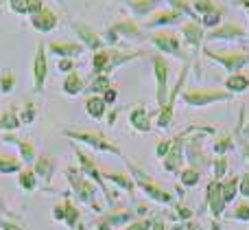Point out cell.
Listing matches in <instances>:
<instances>
[{
	"label": "cell",
	"instance_id": "51",
	"mask_svg": "<svg viewBox=\"0 0 249 230\" xmlns=\"http://www.w3.org/2000/svg\"><path fill=\"white\" fill-rule=\"evenodd\" d=\"M236 4H241V7L249 9V0H236Z\"/></svg>",
	"mask_w": 249,
	"mask_h": 230
},
{
	"label": "cell",
	"instance_id": "48",
	"mask_svg": "<svg viewBox=\"0 0 249 230\" xmlns=\"http://www.w3.org/2000/svg\"><path fill=\"white\" fill-rule=\"evenodd\" d=\"M116 96H118V92L114 90V88H109V90L103 92V101H105V103H114V101H116Z\"/></svg>",
	"mask_w": 249,
	"mask_h": 230
},
{
	"label": "cell",
	"instance_id": "3",
	"mask_svg": "<svg viewBox=\"0 0 249 230\" xmlns=\"http://www.w3.org/2000/svg\"><path fill=\"white\" fill-rule=\"evenodd\" d=\"M232 92L228 90H188L184 92V103L193 105V108H201V105H210L216 101H230L232 99Z\"/></svg>",
	"mask_w": 249,
	"mask_h": 230
},
{
	"label": "cell",
	"instance_id": "16",
	"mask_svg": "<svg viewBox=\"0 0 249 230\" xmlns=\"http://www.w3.org/2000/svg\"><path fill=\"white\" fill-rule=\"evenodd\" d=\"M223 184L219 182V180H214V182L208 187V204H210V211L214 217H221V213H223L225 209V200H223Z\"/></svg>",
	"mask_w": 249,
	"mask_h": 230
},
{
	"label": "cell",
	"instance_id": "47",
	"mask_svg": "<svg viewBox=\"0 0 249 230\" xmlns=\"http://www.w3.org/2000/svg\"><path fill=\"white\" fill-rule=\"evenodd\" d=\"M238 189H241V193H243V195L249 197V173L243 175V180H241V182H238Z\"/></svg>",
	"mask_w": 249,
	"mask_h": 230
},
{
	"label": "cell",
	"instance_id": "1",
	"mask_svg": "<svg viewBox=\"0 0 249 230\" xmlns=\"http://www.w3.org/2000/svg\"><path fill=\"white\" fill-rule=\"evenodd\" d=\"M210 59H214L216 64H221L230 75L234 73H241L245 66H249V53H214L210 48H203Z\"/></svg>",
	"mask_w": 249,
	"mask_h": 230
},
{
	"label": "cell",
	"instance_id": "44",
	"mask_svg": "<svg viewBox=\"0 0 249 230\" xmlns=\"http://www.w3.org/2000/svg\"><path fill=\"white\" fill-rule=\"evenodd\" d=\"M230 147H232V138H230V136H228V138H223V140H219V143L214 145L216 153H225Z\"/></svg>",
	"mask_w": 249,
	"mask_h": 230
},
{
	"label": "cell",
	"instance_id": "8",
	"mask_svg": "<svg viewBox=\"0 0 249 230\" xmlns=\"http://www.w3.org/2000/svg\"><path fill=\"white\" fill-rule=\"evenodd\" d=\"M66 173H68V180H70V184H72V189H74V195H77L81 202H86V204H90L92 209H99V206L94 204L96 189L92 187V184L88 182V180L83 178V175L79 173L77 169H68V171H66Z\"/></svg>",
	"mask_w": 249,
	"mask_h": 230
},
{
	"label": "cell",
	"instance_id": "12",
	"mask_svg": "<svg viewBox=\"0 0 249 230\" xmlns=\"http://www.w3.org/2000/svg\"><path fill=\"white\" fill-rule=\"evenodd\" d=\"M33 77H35V92H42L44 90V81L48 77V59H46V48L44 44H37V53H35V59H33Z\"/></svg>",
	"mask_w": 249,
	"mask_h": 230
},
{
	"label": "cell",
	"instance_id": "28",
	"mask_svg": "<svg viewBox=\"0 0 249 230\" xmlns=\"http://www.w3.org/2000/svg\"><path fill=\"white\" fill-rule=\"evenodd\" d=\"M20 127V116H18V112H16V108H9L7 112L0 116V130H4V132H9V130H18Z\"/></svg>",
	"mask_w": 249,
	"mask_h": 230
},
{
	"label": "cell",
	"instance_id": "23",
	"mask_svg": "<svg viewBox=\"0 0 249 230\" xmlns=\"http://www.w3.org/2000/svg\"><path fill=\"white\" fill-rule=\"evenodd\" d=\"M124 2H127V7L131 9L138 18H144L158 7L160 0H124Z\"/></svg>",
	"mask_w": 249,
	"mask_h": 230
},
{
	"label": "cell",
	"instance_id": "2",
	"mask_svg": "<svg viewBox=\"0 0 249 230\" xmlns=\"http://www.w3.org/2000/svg\"><path fill=\"white\" fill-rule=\"evenodd\" d=\"M188 70H190V66H184V68H181V73H179V77H177V81H175V86L168 90L166 105L160 110V118H158V125L160 127H168V125H171V121H173V108H175V99L179 96L181 88H184L186 79H188Z\"/></svg>",
	"mask_w": 249,
	"mask_h": 230
},
{
	"label": "cell",
	"instance_id": "7",
	"mask_svg": "<svg viewBox=\"0 0 249 230\" xmlns=\"http://www.w3.org/2000/svg\"><path fill=\"white\" fill-rule=\"evenodd\" d=\"M66 136H70V138H74V140H81V143H86V145H90V147L99 149V152H109V153H116V156H121V149H118L114 143H109V140L105 138L103 134H92V132H72V130H68V132H66Z\"/></svg>",
	"mask_w": 249,
	"mask_h": 230
},
{
	"label": "cell",
	"instance_id": "32",
	"mask_svg": "<svg viewBox=\"0 0 249 230\" xmlns=\"http://www.w3.org/2000/svg\"><path fill=\"white\" fill-rule=\"evenodd\" d=\"M35 173L37 175H42L44 180H51V173H53V165H51V160H48V156H42L37 160V167H35Z\"/></svg>",
	"mask_w": 249,
	"mask_h": 230
},
{
	"label": "cell",
	"instance_id": "26",
	"mask_svg": "<svg viewBox=\"0 0 249 230\" xmlns=\"http://www.w3.org/2000/svg\"><path fill=\"white\" fill-rule=\"evenodd\" d=\"M2 140H4V143H13V145H18V147H20V153H22V160H24V162H33V158H35V149H33V145H31V143L16 138V136H4Z\"/></svg>",
	"mask_w": 249,
	"mask_h": 230
},
{
	"label": "cell",
	"instance_id": "34",
	"mask_svg": "<svg viewBox=\"0 0 249 230\" xmlns=\"http://www.w3.org/2000/svg\"><path fill=\"white\" fill-rule=\"evenodd\" d=\"M22 162L16 158H0V173H13V171H20Z\"/></svg>",
	"mask_w": 249,
	"mask_h": 230
},
{
	"label": "cell",
	"instance_id": "37",
	"mask_svg": "<svg viewBox=\"0 0 249 230\" xmlns=\"http://www.w3.org/2000/svg\"><path fill=\"white\" fill-rule=\"evenodd\" d=\"M20 184H22V189H26V191H33L35 189V171H22Z\"/></svg>",
	"mask_w": 249,
	"mask_h": 230
},
{
	"label": "cell",
	"instance_id": "31",
	"mask_svg": "<svg viewBox=\"0 0 249 230\" xmlns=\"http://www.w3.org/2000/svg\"><path fill=\"white\" fill-rule=\"evenodd\" d=\"M103 178L112 180L114 184H118V187L124 189V191H133V182H131V178H127V175H121V173H103Z\"/></svg>",
	"mask_w": 249,
	"mask_h": 230
},
{
	"label": "cell",
	"instance_id": "21",
	"mask_svg": "<svg viewBox=\"0 0 249 230\" xmlns=\"http://www.w3.org/2000/svg\"><path fill=\"white\" fill-rule=\"evenodd\" d=\"M55 219H64L70 228H77V222H79V211L74 209L70 202H64V206H57L55 209Z\"/></svg>",
	"mask_w": 249,
	"mask_h": 230
},
{
	"label": "cell",
	"instance_id": "54",
	"mask_svg": "<svg viewBox=\"0 0 249 230\" xmlns=\"http://www.w3.org/2000/svg\"><path fill=\"white\" fill-rule=\"evenodd\" d=\"M247 35H249V29H247Z\"/></svg>",
	"mask_w": 249,
	"mask_h": 230
},
{
	"label": "cell",
	"instance_id": "45",
	"mask_svg": "<svg viewBox=\"0 0 249 230\" xmlns=\"http://www.w3.org/2000/svg\"><path fill=\"white\" fill-rule=\"evenodd\" d=\"M234 217L236 219H243V222H247L249 219V204H241L236 209V213H234Z\"/></svg>",
	"mask_w": 249,
	"mask_h": 230
},
{
	"label": "cell",
	"instance_id": "36",
	"mask_svg": "<svg viewBox=\"0 0 249 230\" xmlns=\"http://www.w3.org/2000/svg\"><path fill=\"white\" fill-rule=\"evenodd\" d=\"M16 88V75L13 73H4L0 77V92H11Z\"/></svg>",
	"mask_w": 249,
	"mask_h": 230
},
{
	"label": "cell",
	"instance_id": "38",
	"mask_svg": "<svg viewBox=\"0 0 249 230\" xmlns=\"http://www.w3.org/2000/svg\"><path fill=\"white\" fill-rule=\"evenodd\" d=\"M181 182H184L186 187H195V184L199 182V171H197V169H186V171H181Z\"/></svg>",
	"mask_w": 249,
	"mask_h": 230
},
{
	"label": "cell",
	"instance_id": "11",
	"mask_svg": "<svg viewBox=\"0 0 249 230\" xmlns=\"http://www.w3.org/2000/svg\"><path fill=\"white\" fill-rule=\"evenodd\" d=\"M72 29H74V33L79 35V39H81V44L86 48H92L94 53L101 51V48H105V39L101 38L92 26H88L86 22H72Z\"/></svg>",
	"mask_w": 249,
	"mask_h": 230
},
{
	"label": "cell",
	"instance_id": "9",
	"mask_svg": "<svg viewBox=\"0 0 249 230\" xmlns=\"http://www.w3.org/2000/svg\"><path fill=\"white\" fill-rule=\"evenodd\" d=\"M149 39L153 42V46L158 48V51L168 53V55H173V57H179V59L184 57V53H181L179 38H177L175 33H166V31H160V33L149 35Z\"/></svg>",
	"mask_w": 249,
	"mask_h": 230
},
{
	"label": "cell",
	"instance_id": "4",
	"mask_svg": "<svg viewBox=\"0 0 249 230\" xmlns=\"http://www.w3.org/2000/svg\"><path fill=\"white\" fill-rule=\"evenodd\" d=\"M151 61H153L155 79H158V92H155V99H158L160 108H164V105H166V99H168V75H171V68H168V61L164 59L162 55H153Z\"/></svg>",
	"mask_w": 249,
	"mask_h": 230
},
{
	"label": "cell",
	"instance_id": "19",
	"mask_svg": "<svg viewBox=\"0 0 249 230\" xmlns=\"http://www.w3.org/2000/svg\"><path fill=\"white\" fill-rule=\"evenodd\" d=\"M31 24H33L37 31H42V33H48V31H53L57 26V16L51 11V9L44 7L39 13L31 16Z\"/></svg>",
	"mask_w": 249,
	"mask_h": 230
},
{
	"label": "cell",
	"instance_id": "13",
	"mask_svg": "<svg viewBox=\"0 0 249 230\" xmlns=\"http://www.w3.org/2000/svg\"><path fill=\"white\" fill-rule=\"evenodd\" d=\"M181 33H184V42L188 44L193 51H199V48H201V42L206 39L203 26L199 24V22H195V20L184 22V26H181Z\"/></svg>",
	"mask_w": 249,
	"mask_h": 230
},
{
	"label": "cell",
	"instance_id": "15",
	"mask_svg": "<svg viewBox=\"0 0 249 230\" xmlns=\"http://www.w3.org/2000/svg\"><path fill=\"white\" fill-rule=\"evenodd\" d=\"M184 22V13L177 9H166V11H158L151 20H146V29H155V26H166V24H179Z\"/></svg>",
	"mask_w": 249,
	"mask_h": 230
},
{
	"label": "cell",
	"instance_id": "46",
	"mask_svg": "<svg viewBox=\"0 0 249 230\" xmlns=\"http://www.w3.org/2000/svg\"><path fill=\"white\" fill-rule=\"evenodd\" d=\"M151 226H153V222H151V219H142V222L131 224V226H129V228H124V230H149Z\"/></svg>",
	"mask_w": 249,
	"mask_h": 230
},
{
	"label": "cell",
	"instance_id": "29",
	"mask_svg": "<svg viewBox=\"0 0 249 230\" xmlns=\"http://www.w3.org/2000/svg\"><path fill=\"white\" fill-rule=\"evenodd\" d=\"M193 9L195 13H197L199 18L206 16V13H214V11H225L223 7H219V4H214L212 0H195L193 2Z\"/></svg>",
	"mask_w": 249,
	"mask_h": 230
},
{
	"label": "cell",
	"instance_id": "39",
	"mask_svg": "<svg viewBox=\"0 0 249 230\" xmlns=\"http://www.w3.org/2000/svg\"><path fill=\"white\" fill-rule=\"evenodd\" d=\"M225 171H228V160H225L223 156H221V158H216V160H214V175H216V180H219V178H223V175H225Z\"/></svg>",
	"mask_w": 249,
	"mask_h": 230
},
{
	"label": "cell",
	"instance_id": "18",
	"mask_svg": "<svg viewBox=\"0 0 249 230\" xmlns=\"http://www.w3.org/2000/svg\"><path fill=\"white\" fill-rule=\"evenodd\" d=\"M86 51L83 44H74V42H51L48 44V53L57 57H77Z\"/></svg>",
	"mask_w": 249,
	"mask_h": 230
},
{
	"label": "cell",
	"instance_id": "52",
	"mask_svg": "<svg viewBox=\"0 0 249 230\" xmlns=\"http://www.w3.org/2000/svg\"><path fill=\"white\" fill-rule=\"evenodd\" d=\"M243 152H245V156L249 158V143H243Z\"/></svg>",
	"mask_w": 249,
	"mask_h": 230
},
{
	"label": "cell",
	"instance_id": "35",
	"mask_svg": "<svg viewBox=\"0 0 249 230\" xmlns=\"http://www.w3.org/2000/svg\"><path fill=\"white\" fill-rule=\"evenodd\" d=\"M236 189H238V178H232L230 182H225V184H223V189H221V191H223V200H225V204L234 200V195H236Z\"/></svg>",
	"mask_w": 249,
	"mask_h": 230
},
{
	"label": "cell",
	"instance_id": "6",
	"mask_svg": "<svg viewBox=\"0 0 249 230\" xmlns=\"http://www.w3.org/2000/svg\"><path fill=\"white\" fill-rule=\"evenodd\" d=\"M129 169H131V173H133V178H136L138 187H140L142 191H144L146 195L151 197V200H155V202H162V204H168V202H173L171 193H168V191H164V189H160L158 184H155L151 178H146V175L142 173V171L138 169V167L129 165Z\"/></svg>",
	"mask_w": 249,
	"mask_h": 230
},
{
	"label": "cell",
	"instance_id": "56",
	"mask_svg": "<svg viewBox=\"0 0 249 230\" xmlns=\"http://www.w3.org/2000/svg\"><path fill=\"white\" fill-rule=\"evenodd\" d=\"M160 2H162V0H160Z\"/></svg>",
	"mask_w": 249,
	"mask_h": 230
},
{
	"label": "cell",
	"instance_id": "50",
	"mask_svg": "<svg viewBox=\"0 0 249 230\" xmlns=\"http://www.w3.org/2000/svg\"><path fill=\"white\" fill-rule=\"evenodd\" d=\"M151 228H153V230H164V222H162V219H155Z\"/></svg>",
	"mask_w": 249,
	"mask_h": 230
},
{
	"label": "cell",
	"instance_id": "10",
	"mask_svg": "<svg viewBox=\"0 0 249 230\" xmlns=\"http://www.w3.org/2000/svg\"><path fill=\"white\" fill-rule=\"evenodd\" d=\"M129 38V39H142L144 35H142V31L138 29V24L133 20H121L116 22L114 26H109L107 33H105V39H107L109 44H116L118 38Z\"/></svg>",
	"mask_w": 249,
	"mask_h": 230
},
{
	"label": "cell",
	"instance_id": "55",
	"mask_svg": "<svg viewBox=\"0 0 249 230\" xmlns=\"http://www.w3.org/2000/svg\"><path fill=\"white\" fill-rule=\"evenodd\" d=\"M59 2H64V0H59Z\"/></svg>",
	"mask_w": 249,
	"mask_h": 230
},
{
	"label": "cell",
	"instance_id": "20",
	"mask_svg": "<svg viewBox=\"0 0 249 230\" xmlns=\"http://www.w3.org/2000/svg\"><path fill=\"white\" fill-rule=\"evenodd\" d=\"M129 123H131V127H136L138 132H151L149 112H146L142 105H138L136 110H131V114H129Z\"/></svg>",
	"mask_w": 249,
	"mask_h": 230
},
{
	"label": "cell",
	"instance_id": "27",
	"mask_svg": "<svg viewBox=\"0 0 249 230\" xmlns=\"http://www.w3.org/2000/svg\"><path fill=\"white\" fill-rule=\"evenodd\" d=\"M109 88H112L109 75H96V77L92 79V83L88 86V92H90V95H103V92L109 90Z\"/></svg>",
	"mask_w": 249,
	"mask_h": 230
},
{
	"label": "cell",
	"instance_id": "43",
	"mask_svg": "<svg viewBox=\"0 0 249 230\" xmlns=\"http://www.w3.org/2000/svg\"><path fill=\"white\" fill-rule=\"evenodd\" d=\"M9 7L16 13H26V0H9Z\"/></svg>",
	"mask_w": 249,
	"mask_h": 230
},
{
	"label": "cell",
	"instance_id": "30",
	"mask_svg": "<svg viewBox=\"0 0 249 230\" xmlns=\"http://www.w3.org/2000/svg\"><path fill=\"white\" fill-rule=\"evenodd\" d=\"M166 2H171V9H177V11H181L186 18H190V20L199 22V16L195 13L193 4H190L188 0H166Z\"/></svg>",
	"mask_w": 249,
	"mask_h": 230
},
{
	"label": "cell",
	"instance_id": "22",
	"mask_svg": "<svg viewBox=\"0 0 249 230\" xmlns=\"http://www.w3.org/2000/svg\"><path fill=\"white\" fill-rule=\"evenodd\" d=\"M225 88H228V92H232V95L245 92V90H249V77H245L243 73L230 75V77L225 79Z\"/></svg>",
	"mask_w": 249,
	"mask_h": 230
},
{
	"label": "cell",
	"instance_id": "40",
	"mask_svg": "<svg viewBox=\"0 0 249 230\" xmlns=\"http://www.w3.org/2000/svg\"><path fill=\"white\" fill-rule=\"evenodd\" d=\"M42 9H44L42 0H26V13H29V16H35V13H39Z\"/></svg>",
	"mask_w": 249,
	"mask_h": 230
},
{
	"label": "cell",
	"instance_id": "5",
	"mask_svg": "<svg viewBox=\"0 0 249 230\" xmlns=\"http://www.w3.org/2000/svg\"><path fill=\"white\" fill-rule=\"evenodd\" d=\"M197 127H188L186 132H181V134H177L175 138L171 140V147H168V153L164 156V169L166 171H173V173H177L181 167V158H184V140L186 136L190 134V132H195Z\"/></svg>",
	"mask_w": 249,
	"mask_h": 230
},
{
	"label": "cell",
	"instance_id": "42",
	"mask_svg": "<svg viewBox=\"0 0 249 230\" xmlns=\"http://www.w3.org/2000/svg\"><path fill=\"white\" fill-rule=\"evenodd\" d=\"M33 118H35V110H33V105H29V108H24V112L20 114V123H33Z\"/></svg>",
	"mask_w": 249,
	"mask_h": 230
},
{
	"label": "cell",
	"instance_id": "49",
	"mask_svg": "<svg viewBox=\"0 0 249 230\" xmlns=\"http://www.w3.org/2000/svg\"><path fill=\"white\" fill-rule=\"evenodd\" d=\"M168 147H171V140H162V143L158 145V156L164 158L168 153Z\"/></svg>",
	"mask_w": 249,
	"mask_h": 230
},
{
	"label": "cell",
	"instance_id": "14",
	"mask_svg": "<svg viewBox=\"0 0 249 230\" xmlns=\"http://www.w3.org/2000/svg\"><path fill=\"white\" fill-rule=\"evenodd\" d=\"M77 158H79V165H81V171H83V173H86V175H90V178L94 180V182H96V184H99V187H101V191H103L105 195H107V200L112 202L114 197L109 195L107 187H105V182H103V173H101V171L96 169V165H94V162H92L90 158H88V156H86V153H83V152H77Z\"/></svg>",
	"mask_w": 249,
	"mask_h": 230
},
{
	"label": "cell",
	"instance_id": "24",
	"mask_svg": "<svg viewBox=\"0 0 249 230\" xmlns=\"http://www.w3.org/2000/svg\"><path fill=\"white\" fill-rule=\"evenodd\" d=\"M105 101H103V96L101 95H90L86 99V110H88V114H90L92 118H101L105 114Z\"/></svg>",
	"mask_w": 249,
	"mask_h": 230
},
{
	"label": "cell",
	"instance_id": "33",
	"mask_svg": "<svg viewBox=\"0 0 249 230\" xmlns=\"http://www.w3.org/2000/svg\"><path fill=\"white\" fill-rule=\"evenodd\" d=\"M133 215L129 213V211H121V213H112L109 217H105L103 219V224H107V226H118V224H124V222H129Z\"/></svg>",
	"mask_w": 249,
	"mask_h": 230
},
{
	"label": "cell",
	"instance_id": "25",
	"mask_svg": "<svg viewBox=\"0 0 249 230\" xmlns=\"http://www.w3.org/2000/svg\"><path fill=\"white\" fill-rule=\"evenodd\" d=\"M61 88H64L66 95H79V92L86 90V86H83V79L79 77L77 70L68 73V77H66V81H64V86H61Z\"/></svg>",
	"mask_w": 249,
	"mask_h": 230
},
{
	"label": "cell",
	"instance_id": "53",
	"mask_svg": "<svg viewBox=\"0 0 249 230\" xmlns=\"http://www.w3.org/2000/svg\"><path fill=\"white\" fill-rule=\"evenodd\" d=\"M243 136H249V123H247V127L243 130Z\"/></svg>",
	"mask_w": 249,
	"mask_h": 230
},
{
	"label": "cell",
	"instance_id": "17",
	"mask_svg": "<svg viewBox=\"0 0 249 230\" xmlns=\"http://www.w3.org/2000/svg\"><path fill=\"white\" fill-rule=\"evenodd\" d=\"M247 31L238 24H223V26H216L214 31L206 35V39H241L245 38Z\"/></svg>",
	"mask_w": 249,
	"mask_h": 230
},
{
	"label": "cell",
	"instance_id": "41",
	"mask_svg": "<svg viewBox=\"0 0 249 230\" xmlns=\"http://www.w3.org/2000/svg\"><path fill=\"white\" fill-rule=\"evenodd\" d=\"M57 68L64 70V73H72V70H74V61L70 59V57H61L59 64H57Z\"/></svg>",
	"mask_w": 249,
	"mask_h": 230
}]
</instances>
